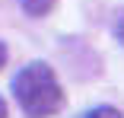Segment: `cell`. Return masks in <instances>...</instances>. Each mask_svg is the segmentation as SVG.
<instances>
[{
    "instance_id": "cell-1",
    "label": "cell",
    "mask_w": 124,
    "mask_h": 118,
    "mask_svg": "<svg viewBox=\"0 0 124 118\" xmlns=\"http://www.w3.org/2000/svg\"><path fill=\"white\" fill-rule=\"evenodd\" d=\"M13 96L29 118H51L64 109V89L45 61H32L13 77Z\"/></svg>"
},
{
    "instance_id": "cell-2",
    "label": "cell",
    "mask_w": 124,
    "mask_h": 118,
    "mask_svg": "<svg viewBox=\"0 0 124 118\" xmlns=\"http://www.w3.org/2000/svg\"><path fill=\"white\" fill-rule=\"evenodd\" d=\"M57 0H22V10H26L29 16H48L54 10Z\"/></svg>"
},
{
    "instance_id": "cell-3",
    "label": "cell",
    "mask_w": 124,
    "mask_h": 118,
    "mask_svg": "<svg viewBox=\"0 0 124 118\" xmlns=\"http://www.w3.org/2000/svg\"><path fill=\"white\" fill-rule=\"evenodd\" d=\"M86 118H124L118 109H111V105H99V109H92Z\"/></svg>"
},
{
    "instance_id": "cell-4",
    "label": "cell",
    "mask_w": 124,
    "mask_h": 118,
    "mask_svg": "<svg viewBox=\"0 0 124 118\" xmlns=\"http://www.w3.org/2000/svg\"><path fill=\"white\" fill-rule=\"evenodd\" d=\"M115 32H118V38L124 42V13H121V19H118V26H115Z\"/></svg>"
},
{
    "instance_id": "cell-5",
    "label": "cell",
    "mask_w": 124,
    "mask_h": 118,
    "mask_svg": "<svg viewBox=\"0 0 124 118\" xmlns=\"http://www.w3.org/2000/svg\"><path fill=\"white\" fill-rule=\"evenodd\" d=\"M3 64H7V45L0 42V67H3Z\"/></svg>"
},
{
    "instance_id": "cell-6",
    "label": "cell",
    "mask_w": 124,
    "mask_h": 118,
    "mask_svg": "<svg viewBox=\"0 0 124 118\" xmlns=\"http://www.w3.org/2000/svg\"><path fill=\"white\" fill-rule=\"evenodd\" d=\"M0 118H7V102H3V96H0Z\"/></svg>"
}]
</instances>
